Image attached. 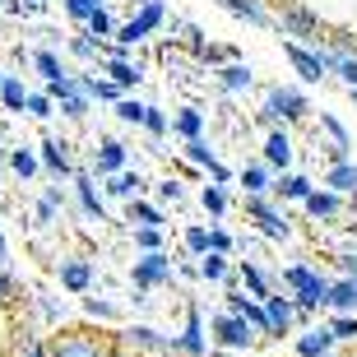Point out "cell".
<instances>
[{
  "mask_svg": "<svg viewBox=\"0 0 357 357\" xmlns=\"http://www.w3.org/2000/svg\"><path fill=\"white\" fill-rule=\"evenodd\" d=\"M334 348V330L330 325H306L297 334V357H325Z\"/></svg>",
  "mask_w": 357,
  "mask_h": 357,
  "instance_id": "cell-14",
  "label": "cell"
},
{
  "mask_svg": "<svg viewBox=\"0 0 357 357\" xmlns=\"http://www.w3.org/2000/svg\"><path fill=\"white\" fill-rule=\"evenodd\" d=\"M306 93L302 89H288V84H278V89L265 93V107H260V121L265 126H278V121H306Z\"/></svg>",
  "mask_w": 357,
  "mask_h": 357,
  "instance_id": "cell-2",
  "label": "cell"
},
{
  "mask_svg": "<svg viewBox=\"0 0 357 357\" xmlns=\"http://www.w3.org/2000/svg\"><path fill=\"white\" fill-rule=\"evenodd\" d=\"M144 107L149 102H139V98H126V93H121V98H116V116L126 121V126H144Z\"/></svg>",
  "mask_w": 357,
  "mask_h": 357,
  "instance_id": "cell-34",
  "label": "cell"
},
{
  "mask_svg": "<svg viewBox=\"0 0 357 357\" xmlns=\"http://www.w3.org/2000/svg\"><path fill=\"white\" fill-rule=\"evenodd\" d=\"M176 348L185 357H204V320H199V306H185V330L176 334Z\"/></svg>",
  "mask_w": 357,
  "mask_h": 357,
  "instance_id": "cell-12",
  "label": "cell"
},
{
  "mask_svg": "<svg viewBox=\"0 0 357 357\" xmlns=\"http://www.w3.org/2000/svg\"><path fill=\"white\" fill-rule=\"evenodd\" d=\"M0 79H5V70H0Z\"/></svg>",
  "mask_w": 357,
  "mask_h": 357,
  "instance_id": "cell-58",
  "label": "cell"
},
{
  "mask_svg": "<svg viewBox=\"0 0 357 357\" xmlns=\"http://www.w3.org/2000/svg\"><path fill=\"white\" fill-rule=\"evenodd\" d=\"M10 167H14V172H19V176L28 181V176L38 172L42 162H38V153H33V149H10Z\"/></svg>",
  "mask_w": 357,
  "mask_h": 357,
  "instance_id": "cell-37",
  "label": "cell"
},
{
  "mask_svg": "<svg viewBox=\"0 0 357 357\" xmlns=\"http://www.w3.org/2000/svg\"><path fill=\"white\" fill-rule=\"evenodd\" d=\"M70 56L93 61V56H98V38H93V33H75V38H70Z\"/></svg>",
  "mask_w": 357,
  "mask_h": 357,
  "instance_id": "cell-42",
  "label": "cell"
},
{
  "mask_svg": "<svg viewBox=\"0 0 357 357\" xmlns=\"http://www.w3.org/2000/svg\"><path fill=\"white\" fill-rule=\"evenodd\" d=\"M28 61H33V70H38V75H42L47 84H52V79H61V75H70V70L61 66V56H56V52H33Z\"/></svg>",
  "mask_w": 357,
  "mask_h": 357,
  "instance_id": "cell-30",
  "label": "cell"
},
{
  "mask_svg": "<svg viewBox=\"0 0 357 357\" xmlns=\"http://www.w3.org/2000/svg\"><path fill=\"white\" fill-rule=\"evenodd\" d=\"M158 195L176 204V199H181V181H172V176H167V181H158Z\"/></svg>",
  "mask_w": 357,
  "mask_h": 357,
  "instance_id": "cell-50",
  "label": "cell"
},
{
  "mask_svg": "<svg viewBox=\"0 0 357 357\" xmlns=\"http://www.w3.org/2000/svg\"><path fill=\"white\" fill-rule=\"evenodd\" d=\"M130 278H135V288H144V292L162 288V283L172 278V255H167V251H144L139 260H135Z\"/></svg>",
  "mask_w": 357,
  "mask_h": 357,
  "instance_id": "cell-5",
  "label": "cell"
},
{
  "mask_svg": "<svg viewBox=\"0 0 357 357\" xmlns=\"http://www.w3.org/2000/svg\"><path fill=\"white\" fill-rule=\"evenodd\" d=\"M237 283H241L246 292H251L255 302H265V297H269V278L260 274V265H251V260H241V269H237Z\"/></svg>",
  "mask_w": 357,
  "mask_h": 357,
  "instance_id": "cell-24",
  "label": "cell"
},
{
  "mask_svg": "<svg viewBox=\"0 0 357 357\" xmlns=\"http://www.w3.org/2000/svg\"><path fill=\"white\" fill-rule=\"evenodd\" d=\"M265 320H269V339H283V334L292 330V320H297V306H292V297H283V292H269V297H265Z\"/></svg>",
  "mask_w": 357,
  "mask_h": 357,
  "instance_id": "cell-10",
  "label": "cell"
},
{
  "mask_svg": "<svg viewBox=\"0 0 357 357\" xmlns=\"http://www.w3.org/2000/svg\"><path fill=\"white\" fill-rule=\"evenodd\" d=\"M38 162H42L52 176H75V162H70V144H66V139H42Z\"/></svg>",
  "mask_w": 357,
  "mask_h": 357,
  "instance_id": "cell-13",
  "label": "cell"
},
{
  "mask_svg": "<svg viewBox=\"0 0 357 357\" xmlns=\"http://www.w3.org/2000/svg\"><path fill=\"white\" fill-rule=\"evenodd\" d=\"M84 311H89L93 320H116V306L102 302V297H84Z\"/></svg>",
  "mask_w": 357,
  "mask_h": 357,
  "instance_id": "cell-45",
  "label": "cell"
},
{
  "mask_svg": "<svg viewBox=\"0 0 357 357\" xmlns=\"http://www.w3.org/2000/svg\"><path fill=\"white\" fill-rule=\"evenodd\" d=\"M19 357H47V344L42 339H24V353Z\"/></svg>",
  "mask_w": 357,
  "mask_h": 357,
  "instance_id": "cell-51",
  "label": "cell"
},
{
  "mask_svg": "<svg viewBox=\"0 0 357 357\" xmlns=\"http://www.w3.org/2000/svg\"><path fill=\"white\" fill-rule=\"evenodd\" d=\"M61 288L66 292H89L93 288V265L89 260H66V265H61Z\"/></svg>",
  "mask_w": 357,
  "mask_h": 357,
  "instance_id": "cell-18",
  "label": "cell"
},
{
  "mask_svg": "<svg viewBox=\"0 0 357 357\" xmlns=\"http://www.w3.org/2000/svg\"><path fill=\"white\" fill-rule=\"evenodd\" d=\"M0 260H5V255H0Z\"/></svg>",
  "mask_w": 357,
  "mask_h": 357,
  "instance_id": "cell-61",
  "label": "cell"
},
{
  "mask_svg": "<svg viewBox=\"0 0 357 357\" xmlns=\"http://www.w3.org/2000/svg\"><path fill=\"white\" fill-rule=\"evenodd\" d=\"M330 75H339V79H344L348 89H357V56H353V52L334 56V61H330Z\"/></svg>",
  "mask_w": 357,
  "mask_h": 357,
  "instance_id": "cell-35",
  "label": "cell"
},
{
  "mask_svg": "<svg viewBox=\"0 0 357 357\" xmlns=\"http://www.w3.org/2000/svg\"><path fill=\"white\" fill-rule=\"evenodd\" d=\"M107 75H112L121 89H135V84L144 79V70L135 66V61H126V56H112V61H107Z\"/></svg>",
  "mask_w": 357,
  "mask_h": 357,
  "instance_id": "cell-28",
  "label": "cell"
},
{
  "mask_svg": "<svg viewBox=\"0 0 357 357\" xmlns=\"http://www.w3.org/2000/svg\"><path fill=\"white\" fill-rule=\"evenodd\" d=\"M93 5H98V10H107V0H93Z\"/></svg>",
  "mask_w": 357,
  "mask_h": 357,
  "instance_id": "cell-55",
  "label": "cell"
},
{
  "mask_svg": "<svg viewBox=\"0 0 357 357\" xmlns=\"http://www.w3.org/2000/svg\"><path fill=\"white\" fill-rule=\"evenodd\" d=\"M237 181H241L246 195H269V190H274V167H269V162H251V167L237 172Z\"/></svg>",
  "mask_w": 357,
  "mask_h": 357,
  "instance_id": "cell-17",
  "label": "cell"
},
{
  "mask_svg": "<svg viewBox=\"0 0 357 357\" xmlns=\"http://www.w3.org/2000/svg\"><path fill=\"white\" fill-rule=\"evenodd\" d=\"M0 5H5V0H0Z\"/></svg>",
  "mask_w": 357,
  "mask_h": 357,
  "instance_id": "cell-60",
  "label": "cell"
},
{
  "mask_svg": "<svg viewBox=\"0 0 357 357\" xmlns=\"http://www.w3.org/2000/svg\"><path fill=\"white\" fill-rule=\"evenodd\" d=\"M56 209H61V185H52V190H47V195L38 199V218H42V223H52Z\"/></svg>",
  "mask_w": 357,
  "mask_h": 357,
  "instance_id": "cell-44",
  "label": "cell"
},
{
  "mask_svg": "<svg viewBox=\"0 0 357 357\" xmlns=\"http://www.w3.org/2000/svg\"><path fill=\"white\" fill-rule=\"evenodd\" d=\"M246 218H255V227H260L265 237H274V241H288L292 237L288 213L278 209L269 195H246Z\"/></svg>",
  "mask_w": 357,
  "mask_h": 357,
  "instance_id": "cell-3",
  "label": "cell"
},
{
  "mask_svg": "<svg viewBox=\"0 0 357 357\" xmlns=\"http://www.w3.org/2000/svg\"><path fill=\"white\" fill-rule=\"evenodd\" d=\"M353 98H357V89H353Z\"/></svg>",
  "mask_w": 357,
  "mask_h": 357,
  "instance_id": "cell-59",
  "label": "cell"
},
{
  "mask_svg": "<svg viewBox=\"0 0 357 357\" xmlns=\"http://www.w3.org/2000/svg\"><path fill=\"white\" fill-rule=\"evenodd\" d=\"M42 5H47V0H24V10H42Z\"/></svg>",
  "mask_w": 357,
  "mask_h": 357,
  "instance_id": "cell-54",
  "label": "cell"
},
{
  "mask_svg": "<svg viewBox=\"0 0 357 357\" xmlns=\"http://www.w3.org/2000/svg\"><path fill=\"white\" fill-rule=\"evenodd\" d=\"M209 251H232V237H227V232H223V227H209Z\"/></svg>",
  "mask_w": 357,
  "mask_h": 357,
  "instance_id": "cell-49",
  "label": "cell"
},
{
  "mask_svg": "<svg viewBox=\"0 0 357 357\" xmlns=\"http://www.w3.org/2000/svg\"><path fill=\"white\" fill-rule=\"evenodd\" d=\"M185 158L195 162V167H204V172H209L213 162H218V158H213V149L204 144V139H199V135H195V139H185Z\"/></svg>",
  "mask_w": 357,
  "mask_h": 357,
  "instance_id": "cell-38",
  "label": "cell"
},
{
  "mask_svg": "<svg viewBox=\"0 0 357 357\" xmlns=\"http://www.w3.org/2000/svg\"><path fill=\"white\" fill-rule=\"evenodd\" d=\"M265 162L274 167V172H288L292 167V135L288 130H269V139H265Z\"/></svg>",
  "mask_w": 357,
  "mask_h": 357,
  "instance_id": "cell-15",
  "label": "cell"
},
{
  "mask_svg": "<svg viewBox=\"0 0 357 357\" xmlns=\"http://www.w3.org/2000/svg\"><path fill=\"white\" fill-rule=\"evenodd\" d=\"M274 190H278L283 199H306L316 185H311V176H302V172H283V176L274 181Z\"/></svg>",
  "mask_w": 357,
  "mask_h": 357,
  "instance_id": "cell-27",
  "label": "cell"
},
{
  "mask_svg": "<svg viewBox=\"0 0 357 357\" xmlns=\"http://www.w3.org/2000/svg\"><path fill=\"white\" fill-rule=\"evenodd\" d=\"M162 19H167V5H162V0H144V10L135 14L130 24H116V33H112V38H116L121 47H135V42H144L149 33L162 24Z\"/></svg>",
  "mask_w": 357,
  "mask_h": 357,
  "instance_id": "cell-4",
  "label": "cell"
},
{
  "mask_svg": "<svg viewBox=\"0 0 357 357\" xmlns=\"http://www.w3.org/2000/svg\"><path fill=\"white\" fill-rule=\"evenodd\" d=\"M209 176H213V181H218V185H227V181H232V172H227L223 162H213V167H209Z\"/></svg>",
  "mask_w": 357,
  "mask_h": 357,
  "instance_id": "cell-52",
  "label": "cell"
},
{
  "mask_svg": "<svg viewBox=\"0 0 357 357\" xmlns=\"http://www.w3.org/2000/svg\"><path fill=\"white\" fill-rule=\"evenodd\" d=\"M302 204H306V213H311L316 223H334V218L344 213V195H339V190H330V185H325V190H311Z\"/></svg>",
  "mask_w": 357,
  "mask_h": 357,
  "instance_id": "cell-11",
  "label": "cell"
},
{
  "mask_svg": "<svg viewBox=\"0 0 357 357\" xmlns=\"http://www.w3.org/2000/svg\"><path fill=\"white\" fill-rule=\"evenodd\" d=\"M47 357H107V344H98L89 334H61L47 344Z\"/></svg>",
  "mask_w": 357,
  "mask_h": 357,
  "instance_id": "cell-8",
  "label": "cell"
},
{
  "mask_svg": "<svg viewBox=\"0 0 357 357\" xmlns=\"http://www.w3.org/2000/svg\"><path fill=\"white\" fill-rule=\"evenodd\" d=\"M199 204H204V209H209L213 218H223V213H227V195H223V185H218V181L204 185V190H199Z\"/></svg>",
  "mask_w": 357,
  "mask_h": 357,
  "instance_id": "cell-36",
  "label": "cell"
},
{
  "mask_svg": "<svg viewBox=\"0 0 357 357\" xmlns=\"http://www.w3.org/2000/svg\"><path fill=\"white\" fill-rule=\"evenodd\" d=\"M325 185L330 190H339V195H357V162H334L330 172H325Z\"/></svg>",
  "mask_w": 357,
  "mask_h": 357,
  "instance_id": "cell-22",
  "label": "cell"
},
{
  "mask_svg": "<svg viewBox=\"0 0 357 357\" xmlns=\"http://www.w3.org/2000/svg\"><path fill=\"white\" fill-rule=\"evenodd\" d=\"M24 102H28L24 79H19V75H5V79H0V107H5V112H24Z\"/></svg>",
  "mask_w": 357,
  "mask_h": 357,
  "instance_id": "cell-26",
  "label": "cell"
},
{
  "mask_svg": "<svg viewBox=\"0 0 357 357\" xmlns=\"http://www.w3.org/2000/svg\"><path fill=\"white\" fill-rule=\"evenodd\" d=\"M185 251H195V255L209 251V227H185Z\"/></svg>",
  "mask_w": 357,
  "mask_h": 357,
  "instance_id": "cell-46",
  "label": "cell"
},
{
  "mask_svg": "<svg viewBox=\"0 0 357 357\" xmlns=\"http://www.w3.org/2000/svg\"><path fill=\"white\" fill-rule=\"evenodd\" d=\"M274 24L283 28V38H316L320 42V19L311 10H302V5H283Z\"/></svg>",
  "mask_w": 357,
  "mask_h": 357,
  "instance_id": "cell-7",
  "label": "cell"
},
{
  "mask_svg": "<svg viewBox=\"0 0 357 357\" xmlns=\"http://www.w3.org/2000/svg\"><path fill=\"white\" fill-rule=\"evenodd\" d=\"M130 223L135 227H162V209L158 204H144V199H130Z\"/></svg>",
  "mask_w": 357,
  "mask_h": 357,
  "instance_id": "cell-31",
  "label": "cell"
},
{
  "mask_svg": "<svg viewBox=\"0 0 357 357\" xmlns=\"http://www.w3.org/2000/svg\"><path fill=\"white\" fill-rule=\"evenodd\" d=\"M121 344L130 348V353H176V334L167 339V334H158L153 325H130V330H121Z\"/></svg>",
  "mask_w": 357,
  "mask_h": 357,
  "instance_id": "cell-6",
  "label": "cell"
},
{
  "mask_svg": "<svg viewBox=\"0 0 357 357\" xmlns=\"http://www.w3.org/2000/svg\"><path fill=\"white\" fill-rule=\"evenodd\" d=\"M330 330H334V344H357V316L353 311H339L330 320Z\"/></svg>",
  "mask_w": 357,
  "mask_h": 357,
  "instance_id": "cell-32",
  "label": "cell"
},
{
  "mask_svg": "<svg viewBox=\"0 0 357 357\" xmlns=\"http://www.w3.org/2000/svg\"><path fill=\"white\" fill-rule=\"evenodd\" d=\"M14 297H19V283H14V274L5 265H0V306H10Z\"/></svg>",
  "mask_w": 357,
  "mask_h": 357,
  "instance_id": "cell-47",
  "label": "cell"
},
{
  "mask_svg": "<svg viewBox=\"0 0 357 357\" xmlns=\"http://www.w3.org/2000/svg\"><path fill=\"white\" fill-rule=\"evenodd\" d=\"M218 84H223V93H246L255 84L251 66H241V61H227L223 70H218Z\"/></svg>",
  "mask_w": 357,
  "mask_h": 357,
  "instance_id": "cell-20",
  "label": "cell"
},
{
  "mask_svg": "<svg viewBox=\"0 0 357 357\" xmlns=\"http://www.w3.org/2000/svg\"><path fill=\"white\" fill-rule=\"evenodd\" d=\"M209 334H213V344L227 348V353H251V348L260 344L255 325H251L246 316H237V311H223V316H213Z\"/></svg>",
  "mask_w": 357,
  "mask_h": 357,
  "instance_id": "cell-1",
  "label": "cell"
},
{
  "mask_svg": "<svg viewBox=\"0 0 357 357\" xmlns=\"http://www.w3.org/2000/svg\"><path fill=\"white\" fill-rule=\"evenodd\" d=\"M135 246L139 251H162V227H135Z\"/></svg>",
  "mask_w": 357,
  "mask_h": 357,
  "instance_id": "cell-43",
  "label": "cell"
},
{
  "mask_svg": "<svg viewBox=\"0 0 357 357\" xmlns=\"http://www.w3.org/2000/svg\"><path fill=\"white\" fill-rule=\"evenodd\" d=\"M339 265H344V274H348V278H353V283H357V255H344Z\"/></svg>",
  "mask_w": 357,
  "mask_h": 357,
  "instance_id": "cell-53",
  "label": "cell"
},
{
  "mask_svg": "<svg viewBox=\"0 0 357 357\" xmlns=\"http://www.w3.org/2000/svg\"><path fill=\"white\" fill-rule=\"evenodd\" d=\"M139 185H144V176H139V172H126V167H121V172H112V176H107V195L130 199L135 190H139Z\"/></svg>",
  "mask_w": 357,
  "mask_h": 357,
  "instance_id": "cell-29",
  "label": "cell"
},
{
  "mask_svg": "<svg viewBox=\"0 0 357 357\" xmlns=\"http://www.w3.org/2000/svg\"><path fill=\"white\" fill-rule=\"evenodd\" d=\"M93 10H98L93 0H66V14L75 19V24H89V14H93Z\"/></svg>",
  "mask_w": 357,
  "mask_h": 357,
  "instance_id": "cell-48",
  "label": "cell"
},
{
  "mask_svg": "<svg viewBox=\"0 0 357 357\" xmlns=\"http://www.w3.org/2000/svg\"><path fill=\"white\" fill-rule=\"evenodd\" d=\"M144 130L149 135H167L172 130V116H167L162 107H144Z\"/></svg>",
  "mask_w": 357,
  "mask_h": 357,
  "instance_id": "cell-41",
  "label": "cell"
},
{
  "mask_svg": "<svg viewBox=\"0 0 357 357\" xmlns=\"http://www.w3.org/2000/svg\"><path fill=\"white\" fill-rule=\"evenodd\" d=\"M176 130H181L185 139H195V135L204 130V112H199V107H181V112H176Z\"/></svg>",
  "mask_w": 357,
  "mask_h": 357,
  "instance_id": "cell-33",
  "label": "cell"
},
{
  "mask_svg": "<svg viewBox=\"0 0 357 357\" xmlns=\"http://www.w3.org/2000/svg\"><path fill=\"white\" fill-rule=\"evenodd\" d=\"M24 112L33 121H47L56 112V102H52V93H28V102H24Z\"/></svg>",
  "mask_w": 357,
  "mask_h": 357,
  "instance_id": "cell-39",
  "label": "cell"
},
{
  "mask_svg": "<svg viewBox=\"0 0 357 357\" xmlns=\"http://www.w3.org/2000/svg\"><path fill=\"white\" fill-rule=\"evenodd\" d=\"M199 278H209V283H227V278H232L227 255L223 251H204V255H199Z\"/></svg>",
  "mask_w": 357,
  "mask_h": 357,
  "instance_id": "cell-25",
  "label": "cell"
},
{
  "mask_svg": "<svg viewBox=\"0 0 357 357\" xmlns=\"http://www.w3.org/2000/svg\"><path fill=\"white\" fill-rule=\"evenodd\" d=\"M0 255H5V232H0Z\"/></svg>",
  "mask_w": 357,
  "mask_h": 357,
  "instance_id": "cell-56",
  "label": "cell"
},
{
  "mask_svg": "<svg viewBox=\"0 0 357 357\" xmlns=\"http://www.w3.org/2000/svg\"><path fill=\"white\" fill-rule=\"evenodd\" d=\"M75 195H79V209L89 218H102V195L93 190V172H75Z\"/></svg>",
  "mask_w": 357,
  "mask_h": 357,
  "instance_id": "cell-21",
  "label": "cell"
},
{
  "mask_svg": "<svg viewBox=\"0 0 357 357\" xmlns=\"http://www.w3.org/2000/svg\"><path fill=\"white\" fill-rule=\"evenodd\" d=\"M325 306H334V311H357V283L353 278H339V283H330V292H325Z\"/></svg>",
  "mask_w": 357,
  "mask_h": 357,
  "instance_id": "cell-23",
  "label": "cell"
},
{
  "mask_svg": "<svg viewBox=\"0 0 357 357\" xmlns=\"http://www.w3.org/2000/svg\"><path fill=\"white\" fill-rule=\"evenodd\" d=\"M89 33H93L98 42H102V38H112V33H116V19H112L107 10H93V14H89Z\"/></svg>",
  "mask_w": 357,
  "mask_h": 357,
  "instance_id": "cell-40",
  "label": "cell"
},
{
  "mask_svg": "<svg viewBox=\"0 0 357 357\" xmlns=\"http://www.w3.org/2000/svg\"><path fill=\"white\" fill-rule=\"evenodd\" d=\"M283 56H288V66L297 70V75H302L306 84H320V79H325V75H330V70L320 66V56H316V52H306L302 42H292V38L283 42Z\"/></svg>",
  "mask_w": 357,
  "mask_h": 357,
  "instance_id": "cell-9",
  "label": "cell"
},
{
  "mask_svg": "<svg viewBox=\"0 0 357 357\" xmlns=\"http://www.w3.org/2000/svg\"><path fill=\"white\" fill-rule=\"evenodd\" d=\"M227 10L237 14V19H246V24H255V28H269L274 24V14L265 10V0H223Z\"/></svg>",
  "mask_w": 357,
  "mask_h": 357,
  "instance_id": "cell-19",
  "label": "cell"
},
{
  "mask_svg": "<svg viewBox=\"0 0 357 357\" xmlns=\"http://www.w3.org/2000/svg\"><path fill=\"white\" fill-rule=\"evenodd\" d=\"M0 158H10V149H0Z\"/></svg>",
  "mask_w": 357,
  "mask_h": 357,
  "instance_id": "cell-57",
  "label": "cell"
},
{
  "mask_svg": "<svg viewBox=\"0 0 357 357\" xmlns=\"http://www.w3.org/2000/svg\"><path fill=\"white\" fill-rule=\"evenodd\" d=\"M121 167H126V144H121V139H102L98 153H93V172L112 176V172H121Z\"/></svg>",
  "mask_w": 357,
  "mask_h": 357,
  "instance_id": "cell-16",
  "label": "cell"
}]
</instances>
